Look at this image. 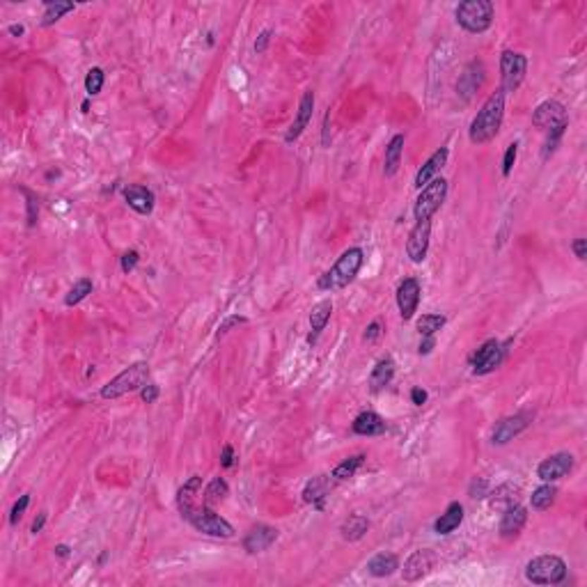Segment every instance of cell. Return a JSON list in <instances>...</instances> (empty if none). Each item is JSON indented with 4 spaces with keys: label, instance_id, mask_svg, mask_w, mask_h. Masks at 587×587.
Masks as SVG:
<instances>
[{
    "label": "cell",
    "instance_id": "1",
    "mask_svg": "<svg viewBox=\"0 0 587 587\" xmlns=\"http://www.w3.org/2000/svg\"><path fill=\"white\" fill-rule=\"evenodd\" d=\"M502 117H504V92L498 90L484 101V106L480 108V113L475 115L471 128H468L471 143L484 145V143L493 140L500 131Z\"/></svg>",
    "mask_w": 587,
    "mask_h": 587
},
{
    "label": "cell",
    "instance_id": "2",
    "mask_svg": "<svg viewBox=\"0 0 587 587\" xmlns=\"http://www.w3.org/2000/svg\"><path fill=\"white\" fill-rule=\"evenodd\" d=\"M365 262V253L363 248H349L342 255H339V260L333 264V269L326 271L321 278L317 280V287L319 289H342L346 287L349 282H353V278L361 271V266Z\"/></svg>",
    "mask_w": 587,
    "mask_h": 587
},
{
    "label": "cell",
    "instance_id": "3",
    "mask_svg": "<svg viewBox=\"0 0 587 587\" xmlns=\"http://www.w3.org/2000/svg\"><path fill=\"white\" fill-rule=\"evenodd\" d=\"M181 516L186 519L198 532H202V535H207V537H216V539L234 537L232 523L225 521L223 516H218V514L211 509L209 504H205V502H198L195 507L186 509V512L181 514Z\"/></svg>",
    "mask_w": 587,
    "mask_h": 587
},
{
    "label": "cell",
    "instance_id": "4",
    "mask_svg": "<svg viewBox=\"0 0 587 587\" xmlns=\"http://www.w3.org/2000/svg\"><path fill=\"white\" fill-rule=\"evenodd\" d=\"M150 379V365L147 363H133L126 370L119 372L115 379H110L104 388H101V397L104 399H117L126 392L143 390V385Z\"/></svg>",
    "mask_w": 587,
    "mask_h": 587
},
{
    "label": "cell",
    "instance_id": "5",
    "mask_svg": "<svg viewBox=\"0 0 587 587\" xmlns=\"http://www.w3.org/2000/svg\"><path fill=\"white\" fill-rule=\"evenodd\" d=\"M454 16L464 30L473 35L486 32L493 23V3L491 0H466L456 7Z\"/></svg>",
    "mask_w": 587,
    "mask_h": 587
},
{
    "label": "cell",
    "instance_id": "6",
    "mask_svg": "<svg viewBox=\"0 0 587 587\" xmlns=\"http://www.w3.org/2000/svg\"><path fill=\"white\" fill-rule=\"evenodd\" d=\"M526 578L532 585H557L567 578V564L557 555H539L526 564Z\"/></svg>",
    "mask_w": 587,
    "mask_h": 587
},
{
    "label": "cell",
    "instance_id": "7",
    "mask_svg": "<svg viewBox=\"0 0 587 587\" xmlns=\"http://www.w3.org/2000/svg\"><path fill=\"white\" fill-rule=\"evenodd\" d=\"M445 195H447V181L443 177H436L434 181H429L425 188H420V195L416 200V209H413L418 223L429 220L431 216H434L436 211L440 209V205H443Z\"/></svg>",
    "mask_w": 587,
    "mask_h": 587
},
{
    "label": "cell",
    "instance_id": "8",
    "mask_svg": "<svg viewBox=\"0 0 587 587\" xmlns=\"http://www.w3.org/2000/svg\"><path fill=\"white\" fill-rule=\"evenodd\" d=\"M528 73V58L516 51H504L500 55V78H502V92H516L521 83L526 80Z\"/></svg>",
    "mask_w": 587,
    "mask_h": 587
},
{
    "label": "cell",
    "instance_id": "9",
    "mask_svg": "<svg viewBox=\"0 0 587 587\" xmlns=\"http://www.w3.org/2000/svg\"><path fill=\"white\" fill-rule=\"evenodd\" d=\"M532 422V413L523 411L516 413V416H509V418H502L498 425L493 427V434H491V443L493 445H507L509 440L516 438L521 431H526Z\"/></svg>",
    "mask_w": 587,
    "mask_h": 587
},
{
    "label": "cell",
    "instance_id": "10",
    "mask_svg": "<svg viewBox=\"0 0 587 587\" xmlns=\"http://www.w3.org/2000/svg\"><path fill=\"white\" fill-rule=\"evenodd\" d=\"M502 358H504V346L498 342V339H486L473 356V372L489 374L502 363Z\"/></svg>",
    "mask_w": 587,
    "mask_h": 587
},
{
    "label": "cell",
    "instance_id": "11",
    "mask_svg": "<svg viewBox=\"0 0 587 587\" xmlns=\"http://www.w3.org/2000/svg\"><path fill=\"white\" fill-rule=\"evenodd\" d=\"M574 471V454L571 452H557L553 456L544 459L537 468V475L541 482H557Z\"/></svg>",
    "mask_w": 587,
    "mask_h": 587
},
{
    "label": "cell",
    "instance_id": "12",
    "mask_svg": "<svg viewBox=\"0 0 587 587\" xmlns=\"http://www.w3.org/2000/svg\"><path fill=\"white\" fill-rule=\"evenodd\" d=\"M564 122H567V108L555 99H548L544 104H539L535 108V115H532V124L544 128V131H550V128H555Z\"/></svg>",
    "mask_w": 587,
    "mask_h": 587
},
{
    "label": "cell",
    "instance_id": "13",
    "mask_svg": "<svg viewBox=\"0 0 587 587\" xmlns=\"http://www.w3.org/2000/svg\"><path fill=\"white\" fill-rule=\"evenodd\" d=\"M434 553H431L429 548H422V550H416V553H411L409 559L404 562V569H401V578L406 583H416V581H422L431 569H434Z\"/></svg>",
    "mask_w": 587,
    "mask_h": 587
},
{
    "label": "cell",
    "instance_id": "14",
    "mask_svg": "<svg viewBox=\"0 0 587 587\" xmlns=\"http://www.w3.org/2000/svg\"><path fill=\"white\" fill-rule=\"evenodd\" d=\"M429 236H431V223L422 220L416 227L411 229L409 241H406V255L411 257V262H425L427 250H429Z\"/></svg>",
    "mask_w": 587,
    "mask_h": 587
},
{
    "label": "cell",
    "instance_id": "15",
    "mask_svg": "<svg viewBox=\"0 0 587 587\" xmlns=\"http://www.w3.org/2000/svg\"><path fill=\"white\" fill-rule=\"evenodd\" d=\"M420 282L416 278H406L399 287H397V308H399V315L404 321L413 319L418 310V303H420Z\"/></svg>",
    "mask_w": 587,
    "mask_h": 587
},
{
    "label": "cell",
    "instance_id": "16",
    "mask_svg": "<svg viewBox=\"0 0 587 587\" xmlns=\"http://www.w3.org/2000/svg\"><path fill=\"white\" fill-rule=\"evenodd\" d=\"M278 535H280V532L275 530V528L260 523V526H255V528L248 530V535L243 537V548H246L250 555L262 553V550L271 548V544H273L275 539H278Z\"/></svg>",
    "mask_w": 587,
    "mask_h": 587
},
{
    "label": "cell",
    "instance_id": "17",
    "mask_svg": "<svg viewBox=\"0 0 587 587\" xmlns=\"http://www.w3.org/2000/svg\"><path fill=\"white\" fill-rule=\"evenodd\" d=\"M526 521H528V509L526 507H521V504H512V507H507L502 512V519H500V537L504 539H509V537H516L519 532L526 528Z\"/></svg>",
    "mask_w": 587,
    "mask_h": 587
},
{
    "label": "cell",
    "instance_id": "18",
    "mask_svg": "<svg viewBox=\"0 0 587 587\" xmlns=\"http://www.w3.org/2000/svg\"><path fill=\"white\" fill-rule=\"evenodd\" d=\"M312 110H315V95H312V92H305V95L301 97V104H298L296 119H294V122H291L287 135H284V140H287V143L298 140V135H301L303 131H305V126L310 124V119H312Z\"/></svg>",
    "mask_w": 587,
    "mask_h": 587
},
{
    "label": "cell",
    "instance_id": "19",
    "mask_svg": "<svg viewBox=\"0 0 587 587\" xmlns=\"http://www.w3.org/2000/svg\"><path fill=\"white\" fill-rule=\"evenodd\" d=\"M447 156H449V152L445 150V147H440V150H436L434 154L429 156L427 163L422 165V168L418 170V174H416V188H425L429 181L436 179V174L443 170V165L447 163Z\"/></svg>",
    "mask_w": 587,
    "mask_h": 587
},
{
    "label": "cell",
    "instance_id": "20",
    "mask_svg": "<svg viewBox=\"0 0 587 587\" xmlns=\"http://www.w3.org/2000/svg\"><path fill=\"white\" fill-rule=\"evenodd\" d=\"M124 200H126V205L140 216L152 214L154 202H156L154 193L147 186H126L124 188Z\"/></svg>",
    "mask_w": 587,
    "mask_h": 587
},
{
    "label": "cell",
    "instance_id": "21",
    "mask_svg": "<svg viewBox=\"0 0 587 587\" xmlns=\"http://www.w3.org/2000/svg\"><path fill=\"white\" fill-rule=\"evenodd\" d=\"M328 493H330V477L317 475V477H312V480L305 484V489H303V500L315 504L317 509H321Z\"/></svg>",
    "mask_w": 587,
    "mask_h": 587
},
{
    "label": "cell",
    "instance_id": "22",
    "mask_svg": "<svg viewBox=\"0 0 587 587\" xmlns=\"http://www.w3.org/2000/svg\"><path fill=\"white\" fill-rule=\"evenodd\" d=\"M351 429H353V434H358V436H381L385 431V422H383V418L379 416V413L365 411L353 420Z\"/></svg>",
    "mask_w": 587,
    "mask_h": 587
},
{
    "label": "cell",
    "instance_id": "23",
    "mask_svg": "<svg viewBox=\"0 0 587 587\" xmlns=\"http://www.w3.org/2000/svg\"><path fill=\"white\" fill-rule=\"evenodd\" d=\"M464 521V504L461 502H449L445 514H440V519H436L434 523V532L436 535H449L454 532Z\"/></svg>",
    "mask_w": 587,
    "mask_h": 587
},
{
    "label": "cell",
    "instance_id": "24",
    "mask_svg": "<svg viewBox=\"0 0 587 587\" xmlns=\"http://www.w3.org/2000/svg\"><path fill=\"white\" fill-rule=\"evenodd\" d=\"M330 315H333V303H330V301H319L317 305L312 308V312H310V328H312V333L308 335V344H315L317 342V337H319L321 330L326 328Z\"/></svg>",
    "mask_w": 587,
    "mask_h": 587
},
{
    "label": "cell",
    "instance_id": "25",
    "mask_svg": "<svg viewBox=\"0 0 587 587\" xmlns=\"http://www.w3.org/2000/svg\"><path fill=\"white\" fill-rule=\"evenodd\" d=\"M200 491H202V477L193 475L190 480L177 491V507H179L181 514L186 509H190V507H195V504L200 502Z\"/></svg>",
    "mask_w": 587,
    "mask_h": 587
},
{
    "label": "cell",
    "instance_id": "26",
    "mask_svg": "<svg viewBox=\"0 0 587 587\" xmlns=\"http://www.w3.org/2000/svg\"><path fill=\"white\" fill-rule=\"evenodd\" d=\"M399 569V557L394 553H379L374 555L370 562H367V571H370L374 578H385L392 576Z\"/></svg>",
    "mask_w": 587,
    "mask_h": 587
},
{
    "label": "cell",
    "instance_id": "27",
    "mask_svg": "<svg viewBox=\"0 0 587 587\" xmlns=\"http://www.w3.org/2000/svg\"><path fill=\"white\" fill-rule=\"evenodd\" d=\"M392 376H394V361H392V358H381V361L374 365V370H372V374H370V385H372V390H374V392L383 390L385 385H390Z\"/></svg>",
    "mask_w": 587,
    "mask_h": 587
},
{
    "label": "cell",
    "instance_id": "28",
    "mask_svg": "<svg viewBox=\"0 0 587 587\" xmlns=\"http://www.w3.org/2000/svg\"><path fill=\"white\" fill-rule=\"evenodd\" d=\"M401 152H404V135L397 133V135H392V140L388 143V147H385V161H383L385 177H392V174L399 170Z\"/></svg>",
    "mask_w": 587,
    "mask_h": 587
},
{
    "label": "cell",
    "instance_id": "29",
    "mask_svg": "<svg viewBox=\"0 0 587 587\" xmlns=\"http://www.w3.org/2000/svg\"><path fill=\"white\" fill-rule=\"evenodd\" d=\"M484 67H482V62H471L466 67V71L461 73V78H459V83H456V90H459V95H464L466 99L473 95V92H477V87L482 85V80H484V76H477L475 78V73H480Z\"/></svg>",
    "mask_w": 587,
    "mask_h": 587
},
{
    "label": "cell",
    "instance_id": "30",
    "mask_svg": "<svg viewBox=\"0 0 587 587\" xmlns=\"http://www.w3.org/2000/svg\"><path fill=\"white\" fill-rule=\"evenodd\" d=\"M370 530V519L363 516V514H351L344 523L339 532H342V539L346 541H358L365 537V532Z\"/></svg>",
    "mask_w": 587,
    "mask_h": 587
},
{
    "label": "cell",
    "instance_id": "31",
    "mask_svg": "<svg viewBox=\"0 0 587 587\" xmlns=\"http://www.w3.org/2000/svg\"><path fill=\"white\" fill-rule=\"evenodd\" d=\"M521 500V491L519 486H512V484H502L498 486L493 493H491V507L493 509H507L512 504H516Z\"/></svg>",
    "mask_w": 587,
    "mask_h": 587
},
{
    "label": "cell",
    "instance_id": "32",
    "mask_svg": "<svg viewBox=\"0 0 587 587\" xmlns=\"http://www.w3.org/2000/svg\"><path fill=\"white\" fill-rule=\"evenodd\" d=\"M555 495H557V489L550 482H546V484H541L539 489H535L532 491V498H530V502H532V509H537V512H546V509H550V504L555 502Z\"/></svg>",
    "mask_w": 587,
    "mask_h": 587
},
{
    "label": "cell",
    "instance_id": "33",
    "mask_svg": "<svg viewBox=\"0 0 587 587\" xmlns=\"http://www.w3.org/2000/svg\"><path fill=\"white\" fill-rule=\"evenodd\" d=\"M227 493H229V486L227 482L223 480V477H214L209 484H207V489H205V498H202V502L209 504V507H214V504L218 502H223L227 498Z\"/></svg>",
    "mask_w": 587,
    "mask_h": 587
},
{
    "label": "cell",
    "instance_id": "34",
    "mask_svg": "<svg viewBox=\"0 0 587 587\" xmlns=\"http://www.w3.org/2000/svg\"><path fill=\"white\" fill-rule=\"evenodd\" d=\"M44 9H46V12L42 16V25H53V23H58L67 12H73V3H62V0H55V3H46Z\"/></svg>",
    "mask_w": 587,
    "mask_h": 587
},
{
    "label": "cell",
    "instance_id": "35",
    "mask_svg": "<svg viewBox=\"0 0 587 587\" xmlns=\"http://www.w3.org/2000/svg\"><path fill=\"white\" fill-rule=\"evenodd\" d=\"M363 464H365V454L349 456V459H344V461L339 464V466H335L333 477H335V480H351V477L358 473V468H361Z\"/></svg>",
    "mask_w": 587,
    "mask_h": 587
},
{
    "label": "cell",
    "instance_id": "36",
    "mask_svg": "<svg viewBox=\"0 0 587 587\" xmlns=\"http://www.w3.org/2000/svg\"><path fill=\"white\" fill-rule=\"evenodd\" d=\"M443 326H445L443 315H422L418 319V333L422 337H434Z\"/></svg>",
    "mask_w": 587,
    "mask_h": 587
},
{
    "label": "cell",
    "instance_id": "37",
    "mask_svg": "<svg viewBox=\"0 0 587 587\" xmlns=\"http://www.w3.org/2000/svg\"><path fill=\"white\" fill-rule=\"evenodd\" d=\"M87 294H92V280L90 278H80L78 282H73V287L69 289V294L64 296V305H78L80 301L87 298Z\"/></svg>",
    "mask_w": 587,
    "mask_h": 587
},
{
    "label": "cell",
    "instance_id": "38",
    "mask_svg": "<svg viewBox=\"0 0 587 587\" xmlns=\"http://www.w3.org/2000/svg\"><path fill=\"white\" fill-rule=\"evenodd\" d=\"M567 124L569 122H564V124H559V126H555V128H550L548 131V135H546V143H544V152H541V159H548L550 154L555 152V147L559 145V140H562V135H564V128H567Z\"/></svg>",
    "mask_w": 587,
    "mask_h": 587
},
{
    "label": "cell",
    "instance_id": "39",
    "mask_svg": "<svg viewBox=\"0 0 587 587\" xmlns=\"http://www.w3.org/2000/svg\"><path fill=\"white\" fill-rule=\"evenodd\" d=\"M101 87H104V69L92 67V69L87 71V76H85V90H87V95H90V97L99 95Z\"/></svg>",
    "mask_w": 587,
    "mask_h": 587
},
{
    "label": "cell",
    "instance_id": "40",
    "mask_svg": "<svg viewBox=\"0 0 587 587\" xmlns=\"http://www.w3.org/2000/svg\"><path fill=\"white\" fill-rule=\"evenodd\" d=\"M28 504H30V495H21V498L14 502L12 512H9V523H12V526H16V523L21 521V516L28 509Z\"/></svg>",
    "mask_w": 587,
    "mask_h": 587
},
{
    "label": "cell",
    "instance_id": "41",
    "mask_svg": "<svg viewBox=\"0 0 587 587\" xmlns=\"http://www.w3.org/2000/svg\"><path fill=\"white\" fill-rule=\"evenodd\" d=\"M516 154H519V143H512L507 147V152H504V159H502V174L504 177H509L514 163H516Z\"/></svg>",
    "mask_w": 587,
    "mask_h": 587
},
{
    "label": "cell",
    "instance_id": "42",
    "mask_svg": "<svg viewBox=\"0 0 587 587\" xmlns=\"http://www.w3.org/2000/svg\"><path fill=\"white\" fill-rule=\"evenodd\" d=\"M138 260H140V257H138L135 250H126V253L122 255V262H119V266H122L124 273H131V271L135 269V266H138Z\"/></svg>",
    "mask_w": 587,
    "mask_h": 587
},
{
    "label": "cell",
    "instance_id": "43",
    "mask_svg": "<svg viewBox=\"0 0 587 587\" xmlns=\"http://www.w3.org/2000/svg\"><path fill=\"white\" fill-rule=\"evenodd\" d=\"M140 397H143V401H145V404H154L156 399H159V385H156V383H147V385H143Z\"/></svg>",
    "mask_w": 587,
    "mask_h": 587
},
{
    "label": "cell",
    "instance_id": "44",
    "mask_svg": "<svg viewBox=\"0 0 587 587\" xmlns=\"http://www.w3.org/2000/svg\"><path fill=\"white\" fill-rule=\"evenodd\" d=\"M23 195L28 198V225H35L37 223V200L30 190L23 188Z\"/></svg>",
    "mask_w": 587,
    "mask_h": 587
},
{
    "label": "cell",
    "instance_id": "45",
    "mask_svg": "<svg viewBox=\"0 0 587 587\" xmlns=\"http://www.w3.org/2000/svg\"><path fill=\"white\" fill-rule=\"evenodd\" d=\"M379 335H381V324H379V321H372V324L367 326L363 339H365V342H376V339H379Z\"/></svg>",
    "mask_w": 587,
    "mask_h": 587
},
{
    "label": "cell",
    "instance_id": "46",
    "mask_svg": "<svg viewBox=\"0 0 587 587\" xmlns=\"http://www.w3.org/2000/svg\"><path fill=\"white\" fill-rule=\"evenodd\" d=\"M232 464H234V449H232V445H225L223 452H220V466L232 468Z\"/></svg>",
    "mask_w": 587,
    "mask_h": 587
},
{
    "label": "cell",
    "instance_id": "47",
    "mask_svg": "<svg viewBox=\"0 0 587 587\" xmlns=\"http://www.w3.org/2000/svg\"><path fill=\"white\" fill-rule=\"evenodd\" d=\"M571 250H574V255L578 257V260H585L587 257V241L585 238H576V241L571 243Z\"/></svg>",
    "mask_w": 587,
    "mask_h": 587
},
{
    "label": "cell",
    "instance_id": "48",
    "mask_svg": "<svg viewBox=\"0 0 587 587\" xmlns=\"http://www.w3.org/2000/svg\"><path fill=\"white\" fill-rule=\"evenodd\" d=\"M238 324H246V317H229L223 326H218V337H220V335H225L229 328H232V326H238Z\"/></svg>",
    "mask_w": 587,
    "mask_h": 587
},
{
    "label": "cell",
    "instance_id": "49",
    "mask_svg": "<svg viewBox=\"0 0 587 587\" xmlns=\"http://www.w3.org/2000/svg\"><path fill=\"white\" fill-rule=\"evenodd\" d=\"M271 42V30H264L260 37H257V42H255V51L257 53H264L266 51V46H269Z\"/></svg>",
    "mask_w": 587,
    "mask_h": 587
},
{
    "label": "cell",
    "instance_id": "50",
    "mask_svg": "<svg viewBox=\"0 0 587 587\" xmlns=\"http://www.w3.org/2000/svg\"><path fill=\"white\" fill-rule=\"evenodd\" d=\"M411 401L416 404V406H422V404L427 401V390H422V388H413V390H411Z\"/></svg>",
    "mask_w": 587,
    "mask_h": 587
},
{
    "label": "cell",
    "instance_id": "51",
    "mask_svg": "<svg viewBox=\"0 0 587 587\" xmlns=\"http://www.w3.org/2000/svg\"><path fill=\"white\" fill-rule=\"evenodd\" d=\"M431 346H434V337H425V339H422V344H420V349H418L420 356H427V353L431 351Z\"/></svg>",
    "mask_w": 587,
    "mask_h": 587
},
{
    "label": "cell",
    "instance_id": "52",
    "mask_svg": "<svg viewBox=\"0 0 587 587\" xmlns=\"http://www.w3.org/2000/svg\"><path fill=\"white\" fill-rule=\"evenodd\" d=\"M44 523H46V512H42L40 516L35 519V523H32V535H37V532H42Z\"/></svg>",
    "mask_w": 587,
    "mask_h": 587
},
{
    "label": "cell",
    "instance_id": "53",
    "mask_svg": "<svg viewBox=\"0 0 587 587\" xmlns=\"http://www.w3.org/2000/svg\"><path fill=\"white\" fill-rule=\"evenodd\" d=\"M25 32V28L21 23H14V25H9V35L12 37H21Z\"/></svg>",
    "mask_w": 587,
    "mask_h": 587
},
{
    "label": "cell",
    "instance_id": "54",
    "mask_svg": "<svg viewBox=\"0 0 587 587\" xmlns=\"http://www.w3.org/2000/svg\"><path fill=\"white\" fill-rule=\"evenodd\" d=\"M55 553H58L60 557H67V555H69V546H64V544L55 546Z\"/></svg>",
    "mask_w": 587,
    "mask_h": 587
}]
</instances>
